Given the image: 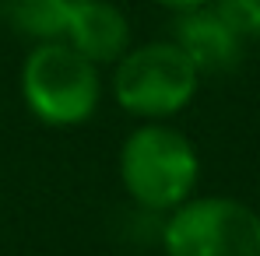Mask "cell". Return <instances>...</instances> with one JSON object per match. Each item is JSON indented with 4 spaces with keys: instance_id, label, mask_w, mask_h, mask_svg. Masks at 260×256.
Segmentation results:
<instances>
[{
    "instance_id": "5b68a950",
    "label": "cell",
    "mask_w": 260,
    "mask_h": 256,
    "mask_svg": "<svg viewBox=\"0 0 260 256\" xmlns=\"http://www.w3.org/2000/svg\"><path fill=\"white\" fill-rule=\"evenodd\" d=\"M169 39L193 60L201 78L232 70L243 60V46H246V39L215 11V4L179 11L169 25Z\"/></svg>"
},
{
    "instance_id": "6da1fadb",
    "label": "cell",
    "mask_w": 260,
    "mask_h": 256,
    "mask_svg": "<svg viewBox=\"0 0 260 256\" xmlns=\"http://www.w3.org/2000/svg\"><path fill=\"white\" fill-rule=\"evenodd\" d=\"M120 182L127 197L151 214H173L197 197L201 155L173 123H141L120 148Z\"/></svg>"
},
{
    "instance_id": "ba28073f",
    "label": "cell",
    "mask_w": 260,
    "mask_h": 256,
    "mask_svg": "<svg viewBox=\"0 0 260 256\" xmlns=\"http://www.w3.org/2000/svg\"><path fill=\"white\" fill-rule=\"evenodd\" d=\"M211 4L243 39H260V0H211Z\"/></svg>"
},
{
    "instance_id": "277c9868",
    "label": "cell",
    "mask_w": 260,
    "mask_h": 256,
    "mask_svg": "<svg viewBox=\"0 0 260 256\" xmlns=\"http://www.w3.org/2000/svg\"><path fill=\"white\" fill-rule=\"evenodd\" d=\"M166 256H260V211L236 197H190L166 214Z\"/></svg>"
},
{
    "instance_id": "7a4b0ae2",
    "label": "cell",
    "mask_w": 260,
    "mask_h": 256,
    "mask_svg": "<svg viewBox=\"0 0 260 256\" xmlns=\"http://www.w3.org/2000/svg\"><path fill=\"white\" fill-rule=\"evenodd\" d=\"M21 102L46 127H81L95 116L102 98L99 67L63 39H46L28 49L21 63Z\"/></svg>"
},
{
    "instance_id": "9c48e42d",
    "label": "cell",
    "mask_w": 260,
    "mask_h": 256,
    "mask_svg": "<svg viewBox=\"0 0 260 256\" xmlns=\"http://www.w3.org/2000/svg\"><path fill=\"white\" fill-rule=\"evenodd\" d=\"M151 4H158V7H166V11H173V14H179V11H193V7H208L211 0H151Z\"/></svg>"
},
{
    "instance_id": "3957f363",
    "label": "cell",
    "mask_w": 260,
    "mask_h": 256,
    "mask_svg": "<svg viewBox=\"0 0 260 256\" xmlns=\"http://www.w3.org/2000/svg\"><path fill=\"white\" fill-rule=\"evenodd\" d=\"M113 67V98L141 123L173 120L201 91V70L173 39L130 46Z\"/></svg>"
},
{
    "instance_id": "52a82bcc",
    "label": "cell",
    "mask_w": 260,
    "mask_h": 256,
    "mask_svg": "<svg viewBox=\"0 0 260 256\" xmlns=\"http://www.w3.org/2000/svg\"><path fill=\"white\" fill-rule=\"evenodd\" d=\"M78 4H85V0H0V11L14 32H21L36 43H46V39L63 35V25Z\"/></svg>"
},
{
    "instance_id": "8992f818",
    "label": "cell",
    "mask_w": 260,
    "mask_h": 256,
    "mask_svg": "<svg viewBox=\"0 0 260 256\" xmlns=\"http://www.w3.org/2000/svg\"><path fill=\"white\" fill-rule=\"evenodd\" d=\"M60 39L67 46H74L95 67L116 63L130 49V21L109 0H85L71 11Z\"/></svg>"
}]
</instances>
